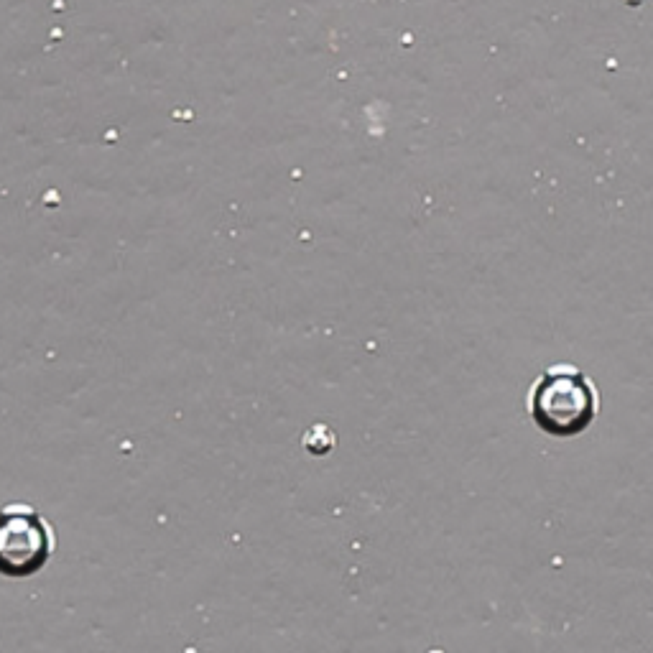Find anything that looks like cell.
I'll return each mask as SVG.
<instances>
[{
  "label": "cell",
  "instance_id": "obj_3",
  "mask_svg": "<svg viewBox=\"0 0 653 653\" xmlns=\"http://www.w3.org/2000/svg\"><path fill=\"white\" fill-rule=\"evenodd\" d=\"M426 653H447V651H442V648H432V651H426Z\"/></svg>",
  "mask_w": 653,
  "mask_h": 653
},
{
  "label": "cell",
  "instance_id": "obj_2",
  "mask_svg": "<svg viewBox=\"0 0 653 653\" xmlns=\"http://www.w3.org/2000/svg\"><path fill=\"white\" fill-rule=\"evenodd\" d=\"M54 554V529L31 506H8L0 511V574L31 577L49 564Z\"/></svg>",
  "mask_w": 653,
  "mask_h": 653
},
{
  "label": "cell",
  "instance_id": "obj_1",
  "mask_svg": "<svg viewBox=\"0 0 653 653\" xmlns=\"http://www.w3.org/2000/svg\"><path fill=\"white\" fill-rule=\"evenodd\" d=\"M600 391L572 363L549 365L526 396L531 421L551 437H580L600 416Z\"/></svg>",
  "mask_w": 653,
  "mask_h": 653
}]
</instances>
